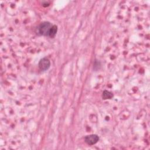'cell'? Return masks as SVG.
Wrapping results in <instances>:
<instances>
[{
	"label": "cell",
	"instance_id": "1",
	"mask_svg": "<svg viewBox=\"0 0 150 150\" xmlns=\"http://www.w3.org/2000/svg\"><path fill=\"white\" fill-rule=\"evenodd\" d=\"M53 25L49 22H43L41 23L36 28V33L40 36H49L50 30Z\"/></svg>",
	"mask_w": 150,
	"mask_h": 150
},
{
	"label": "cell",
	"instance_id": "5",
	"mask_svg": "<svg viewBox=\"0 0 150 150\" xmlns=\"http://www.w3.org/2000/svg\"><path fill=\"white\" fill-rule=\"evenodd\" d=\"M57 31V26L55 25H53L52 28V29L50 30L49 37L51 38H53L56 36Z\"/></svg>",
	"mask_w": 150,
	"mask_h": 150
},
{
	"label": "cell",
	"instance_id": "2",
	"mask_svg": "<svg viewBox=\"0 0 150 150\" xmlns=\"http://www.w3.org/2000/svg\"><path fill=\"white\" fill-rule=\"evenodd\" d=\"M39 68L42 71H46L48 70L50 66V62L47 57H44L40 59L38 63Z\"/></svg>",
	"mask_w": 150,
	"mask_h": 150
},
{
	"label": "cell",
	"instance_id": "3",
	"mask_svg": "<svg viewBox=\"0 0 150 150\" xmlns=\"http://www.w3.org/2000/svg\"><path fill=\"white\" fill-rule=\"evenodd\" d=\"M99 140V137L96 134H91L84 137V141L89 145L96 144Z\"/></svg>",
	"mask_w": 150,
	"mask_h": 150
},
{
	"label": "cell",
	"instance_id": "4",
	"mask_svg": "<svg viewBox=\"0 0 150 150\" xmlns=\"http://www.w3.org/2000/svg\"><path fill=\"white\" fill-rule=\"evenodd\" d=\"M113 97V94L107 90H104L103 93V98L104 100L107 99H111Z\"/></svg>",
	"mask_w": 150,
	"mask_h": 150
}]
</instances>
